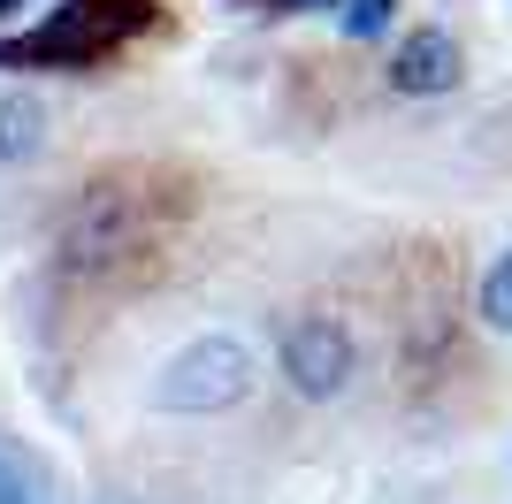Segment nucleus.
<instances>
[{"instance_id": "obj_1", "label": "nucleus", "mask_w": 512, "mask_h": 504, "mask_svg": "<svg viewBox=\"0 0 512 504\" xmlns=\"http://www.w3.org/2000/svg\"><path fill=\"white\" fill-rule=\"evenodd\" d=\"M169 230H176V191H161V176H107L62 214L54 268L69 283H115V275L153 268L169 252Z\"/></svg>"}, {"instance_id": "obj_2", "label": "nucleus", "mask_w": 512, "mask_h": 504, "mask_svg": "<svg viewBox=\"0 0 512 504\" xmlns=\"http://www.w3.org/2000/svg\"><path fill=\"white\" fill-rule=\"evenodd\" d=\"M153 23V0H62L31 31H0V69H100Z\"/></svg>"}, {"instance_id": "obj_3", "label": "nucleus", "mask_w": 512, "mask_h": 504, "mask_svg": "<svg viewBox=\"0 0 512 504\" xmlns=\"http://www.w3.org/2000/svg\"><path fill=\"white\" fill-rule=\"evenodd\" d=\"M253 382H260L253 344L230 336V329H207V336H192L184 352L161 359V375H153V413H169V420H214V413H230V405L253 398Z\"/></svg>"}, {"instance_id": "obj_4", "label": "nucleus", "mask_w": 512, "mask_h": 504, "mask_svg": "<svg viewBox=\"0 0 512 504\" xmlns=\"http://www.w3.org/2000/svg\"><path fill=\"white\" fill-rule=\"evenodd\" d=\"M276 367H283V382H291L299 398L329 405V398L352 390V375H360V336H352V321H337V314H299V321H283Z\"/></svg>"}, {"instance_id": "obj_5", "label": "nucleus", "mask_w": 512, "mask_h": 504, "mask_svg": "<svg viewBox=\"0 0 512 504\" xmlns=\"http://www.w3.org/2000/svg\"><path fill=\"white\" fill-rule=\"evenodd\" d=\"M390 92L398 100H444V92H459V77H467V54H459V39H451L444 23H421V31H406V39L390 46Z\"/></svg>"}, {"instance_id": "obj_6", "label": "nucleus", "mask_w": 512, "mask_h": 504, "mask_svg": "<svg viewBox=\"0 0 512 504\" xmlns=\"http://www.w3.org/2000/svg\"><path fill=\"white\" fill-rule=\"evenodd\" d=\"M46 153V100L39 92H0V168H23Z\"/></svg>"}, {"instance_id": "obj_7", "label": "nucleus", "mask_w": 512, "mask_h": 504, "mask_svg": "<svg viewBox=\"0 0 512 504\" xmlns=\"http://www.w3.org/2000/svg\"><path fill=\"white\" fill-rule=\"evenodd\" d=\"M474 321L490 336H512V245L497 252L490 268H482V283H474Z\"/></svg>"}, {"instance_id": "obj_8", "label": "nucleus", "mask_w": 512, "mask_h": 504, "mask_svg": "<svg viewBox=\"0 0 512 504\" xmlns=\"http://www.w3.org/2000/svg\"><path fill=\"white\" fill-rule=\"evenodd\" d=\"M390 23H398V0H337V31H344L352 46L390 39Z\"/></svg>"}, {"instance_id": "obj_9", "label": "nucleus", "mask_w": 512, "mask_h": 504, "mask_svg": "<svg viewBox=\"0 0 512 504\" xmlns=\"http://www.w3.org/2000/svg\"><path fill=\"white\" fill-rule=\"evenodd\" d=\"M0 504H46V482H39V466L23 459L16 443H0Z\"/></svg>"}, {"instance_id": "obj_10", "label": "nucleus", "mask_w": 512, "mask_h": 504, "mask_svg": "<svg viewBox=\"0 0 512 504\" xmlns=\"http://www.w3.org/2000/svg\"><path fill=\"white\" fill-rule=\"evenodd\" d=\"M62 8V0H0V31H31V23H46Z\"/></svg>"}]
</instances>
